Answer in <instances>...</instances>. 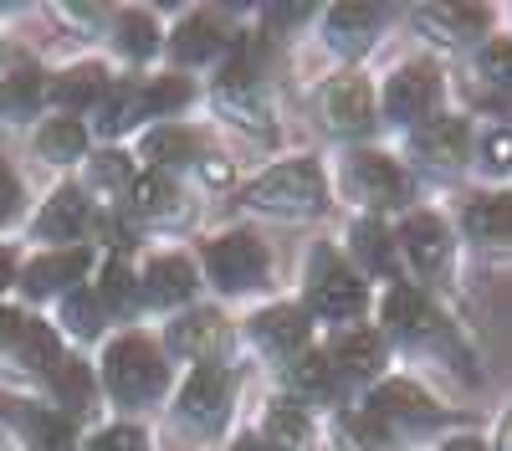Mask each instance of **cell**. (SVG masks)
<instances>
[{"label":"cell","mask_w":512,"mask_h":451,"mask_svg":"<svg viewBox=\"0 0 512 451\" xmlns=\"http://www.w3.org/2000/svg\"><path fill=\"white\" fill-rule=\"evenodd\" d=\"M195 293V267L185 257H154L144 267V303H185Z\"/></svg>","instance_id":"ffe728a7"},{"label":"cell","mask_w":512,"mask_h":451,"mask_svg":"<svg viewBox=\"0 0 512 451\" xmlns=\"http://www.w3.org/2000/svg\"><path fill=\"white\" fill-rule=\"evenodd\" d=\"M144 159H154L159 170H169V164H190V159H200V134L180 129V123H164V129H154L144 139Z\"/></svg>","instance_id":"4316f807"},{"label":"cell","mask_w":512,"mask_h":451,"mask_svg":"<svg viewBox=\"0 0 512 451\" xmlns=\"http://www.w3.org/2000/svg\"><path fill=\"white\" fill-rule=\"evenodd\" d=\"M205 267H210V277H216L226 293H246V287H256L267 277V246L241 236V231L216 236L205 246Z\"/></svg>","instance_id":"3957f363"},{"label":"cell","mask_w":512,"mask_h":451,"mask_svg":"<svg viewBox=\"0 0 512 451\" xmlns=\"http://www.w3.org/2000/svg\"><path fill=\"white\" fill-rule=\"evenodd\" d=\"M231 395H236L231 369L200 364L195 375L185 380V390H180V416H185L195 431H221V421L231 416Z\"/></svg>","instance_id":"277c9868"},{"label":"cell","mask_w":512,"mask_h":451,"mask_svg":"<svg viewBox=\"0 0 512 451\" xmlns=\"http://www.w3.org/2000/svg\"><path fill=\"white\" fill-rule=\"evenodd\" d=\"M169 344H175L185 359H216L226 349V323L221 313H185L180 323H169Z\"/></svg>","instance_id":"2e32d148"},{"label":"cell","mask_w":512,"mask_h":451,"mask_svg":"<svg viewBox=\"0 0 512 451\" xmlns=\"http://www.w3.org/2000/svg\"><path fill=\"white\" fill-rule=\"evenodd\" d=\"M6 349H11L26 369H41V375H52V369L62 364V344H57V334H52L47 323H36V318L21 323V334H16Z\"/></svg>","instance_id":"7402d4cb"},{"label":"cell","mask_w":512,"mask_h":451,"mask_svg":"<svg viewBox=\"0 0 512 451\" xmlns=\"http://www.w3.org/2000/svg\"><path fill=\"white\" fill-rule=\"evenodd\" d=\"M333 369L338 375H349V380H369L374 369L384 364V339L374 334V328H349V334H338L333 339Z\"/></svg>","instance_id":"e0dca14e"},{"label":"cell","mask_w":512,"mask_h":451,"mask_svg":"<svg viewBox=\"0 0 512 451\" xmlns=\"http://www.w3.org/2000/svg\"><path fill=\"white\" fill-rule=\"evenodd\" d=\"M354 246H359L364 267H374V272L390 267V231H384L379 221H359L354 226Z\"/></svg>","instance_id":"ab89813d"},{"label":"cell","mask_w":512,"mask_h":451,"mask_svg":"<svg viewBox=\"0 0 512 451\" xmlns=\"http://www.w3.org/2000/svg\"><path fill=\"white\" fill-rule=\"evenodd\" d=\"M477 67H482L487 82H497V88H512V41H492V47H482Z\"/></svg>","instance_id":"60d3db41"},{"label":"cell","mask_w":512,"mask_h":451,"mask_svg":"<svg viewBox=\"0 0 512 451\" xmlns=\"http://www.w3.org/2000/svg\"><path fill=\"white\" fill-rule=\"evenodd\" d=\"M466 144H472V134H466L461 118H425L415 129V154L431 164H461Z\"/></svg>","instance_id":"d6986e66"},{"label":"cell","mask_w":512,"mask_h":451,"mask_svg":"<svg viewBox=\"0 0 512 451\" xmlns=\"http://www.w3.org/2000/svg\"><path fill=\"white\" fill-rule=\"evenodd\" d=\"M98 113V134H123V129H134V118H139V88L134 82H108V93L93 103Z\"/></svg>","instance_id":"603a6c76"},{"label":"cell","mask_w":512,"mask_h":451,"mask_svg":"<svg viewBox=\"0 0 512 451\" xmlns=\"http://www.w3.org/2000/svg\"><path fill=\"white\" fill-rule=\"evenodd\" d=\"M41 108V77L36 72H16L6 88H0V113H11V118H26Z\"/></svg>","instance_id":"8d00e7d4"},{"label":"cell","mask_w":512,"mask_h":451,"mask_svg":"<svg viewBox=\"0 0 512 451\" xmlns=\"http://www.w3.org/2000/svg\"><path fill=\"white\" fill-rule=\"evenodd\" d=\"M226 47H231V36H226V26H221L216 11H195V16H185L180 31L169 36V52H175V62H210V57L226 52Z\"/></svg>","instance_id":"5bb4252c"},{"label":"cell","mask_w":512,"mask_h":451,"mask_svg":"<svg viewBox=\"0 0 512 451\" xmlns=\"http://www.w3.org/2000/svg\"><path fill=\"white\" fill-rule=\"evenodd\" d=\"M251 339L277 359H297L308 349V313L303 308H267L251 318Z\"/></svg>","instance_id":"8fae6325"},{"label":"cell","mask_w":512,"mask_h":451,"mask_svg":"<svg viewBox=\"0 0 512 451\" xmlns=\"http://www.w3.org/2000/svg\"><path fill=\"white\" fill-rule=\"evenodd\" d=\"M308 436H313L308 410L297 400H272V410H267V441L277 451H297V446H308Z\"/></svg>","instance_id":"cb8c5ba5"},{"label":"cell","mask_w":512,"mask_h":451,"mask_svg":"<svg viewBox=\"0 0 512 451\" xmlns=\"http://www.w3.org/2000/svg\"><path fill=\"white\" fill-rule=\"evenodd\" d=\"M349 190L369 205H400L410 195V180L395 159L384 154H354L349 159Z\"/></svg>","instance_id":"52a82bcc"},{"label":"cell","mask_w":512,"mask_h":451,"mask_svg":"<svg viewBox=\"0 0 512 451\" xmlns=\"http://www.w3.org/2000/svg\"><path fill=\"white\" fill-rule=\"evenodd\" d=\"M441 98V77L436 67H425V62H410L390 77V88H384V113L400 118V123H420L425 113L436 108Z\"/></svg>","instance_id":"8992f818"},{"label":"cell","mask_w":512,"mask_h":451,"mask_svg":"<svg viewBox=\"0 0 512 451\" xmlns=\"http://www.w3.org/2000/svg\"><path fill=\"white\" fill-rule=\"evenodd\" d=\"M466 231L477 241H512V200L507 195H482L466 205Z\"/></svg>","instance_id":"484cf974"},{"label":"cell","mask_w":512,"mask_h":451,"mask_svg":"<svg viewBox=\"0 0 512 451\" xmlns=\"http://www.w3.org/2000/svg\"><path fill=\"white\" fill-rule=\"evenodd\" d=\"M21 323H26L21 313H11V308H0V344H11V339L21 334Z\"/></svg>","instance_id":"f6af8a7d"},{"label":"cell","mask_w":512,"mask_h":451,"mask_svg":"<svg viewBox=\"0 0 512 451\" xmlns=\"http://www.w3.org/2000/svg\"><path fill=\"white\" fill-rule=\"evenodd\" d=\"M103 318H108V308L98 298V287H72L67 303H62V323H72V334L93 339L98 328H103Z\"/></svg>","instance_id":"f1b7e54d"},{"label":"cell","mask_w":512,"mask_h":451,"mask_svg":"<svg viewBox=\"0 0 512 451\" xmlns=\"http://www.w3.org/2000/svg\"><path fill=\"white\" fill-rule=\"evenodd\" d=\"M88 180H93L98 190H128V185H134V159L118 154V149H108V154H98V159H93Z\"/></svg>","instance_id":"f35d334b"},{"label":"cell","mask_w":512,"mask_h":451,"mask_svg":"<svg viewBox=\"0 0 512 451\" xmlns=\"http://www.w3.org/2000/svg\"><path fill=\"white\" fill-rule=\"evenodd\" d=\"M205 180H210V185H226L231 170H226V164H205Z\"/></svg>","instance_id":"c3c4849f"},{"label":"cell","mask_w":512,"mask_h":451,"mask_svg":"<svg viewBox=\"0 0 512 451\" xmlns=\"http://www.w3.org/2000/svg\"><path fill=\"white\" fill-rule=\"evenodd\" d=\"M487 21V11L482 6H446V11H420V26H436L441 31V41H456L461 31H472V26H482Z\"/></svg>","instance_id":"74e56055"},{"label":"cell","mask_w":512,"mask_h":451,"mask_svg":"<svg viewBox=\"0 0 512 451\" xmlns=\"http://www.w3.org/2000/svg\"><path fill=\"white\" fill-rule=\"evenodd\" d=\"M400 246H405V257L415 262V272H425V277H441L451 267V236H446L441 216H425V211L420 216H405Z\"/></svg>","instance_id":"ba28073f"},{"label":"cell","mask_w":512,"mask_h":451,"mask_svg":"<svg viewBox=\"0 0 512 451\" xmlns=\"http://www.w3.org/2000/svg\"><path fill=\"white\" fill-rule=\"evenodd\" d=\"M82 149H88V134H82L77 118H52L47 129L36 134V154L52 159V164H72V159H82Z\"/></svg>","instance_id":"83f0119b"},{"label":"cell","mask_w":512,"mask_h":451,"mask_svg":"<svg viewBox=\"0 0 512 451\" xmlns=\"http://www.w3.org/2000/svg\"><path fill=\"white\" fill-rule=\"evenodd\" d=\"M11 272H16V262H11V252H0V287L11 282Z\"/></svg>","instance_id":"681fc988"},{"label":"cell","mask_w":512,"mask_h":451,"mask_svg":"<svg viewBox=\"0 0 512 451\" xmlns=\"http://www.w3.org/2000/svg\"><path fill=\"white\" fill-rule=\"evenodd\" d=\"M384 323L395 328V334L405 339H425V334H436L441 328V313L431 308V298L415 293V287H390V298H384Z\"/></svg>","instance_id":"9a60e30c"},{"label":"cell","mask_w":512,"mask_h":451,"mask_svg":"<svg viewBox=\"0 0 512 451\" xmlns=\"http://www.w3.org/2000/svg\"><path fill=\"white\" fill-rule=\"evenodd\" d=\"M262 62H267V41L262 36H236L231 57H226V82L231 88H246L251 77H262Z\"/></svg>","instance_id":"e575fe53"},{"label":"cell","mask_w":512,"mask_h":451,"mask_svg":"<svg viewBox=\"0 0 512 451\" xmlns=\"http://www.w3.org/2000/svg\"><path fill=\"white\" fill-rule=\"evenodd\" d=\"M441 451H482V441H451V446H441Z\"/></svg>","instance_id":"f907efd6"},{"label":"cell","mask_w":512,"mask_h":451,"mask_svg":"<svg viewBox=\"0 0 512 451\" xmlns=\"http://www.w3.org/2000/svg\"><path fill=\"white\" fill-rule=\"evenodd\" d=\"M267 21H282V26H287V21H308V6H272Z\"/></svg>","instance_id":"bcb514c9"},{"label":"cell","mask_w":512,"mask_h":451,"mask_svg":"<svg viewBox=\"0 0 512 451\" xmlns=\"http://www.w3.org/2000/svg\"><path fill=\"white\" fill-rule=\"evenodd\" d=\"M88 221H93V211H88V200H82V190H57L47 200V211L36 216V236L41 241H72V236L88 231Z\"/></svg>","instance_id":"ac0fdd59"},{"label":"cell","mask_w":512,"mask_h":451,"mask_svg":"<svg viewBox=\"0 0 512 451\" xmlns=\"http://www.w3.org/2000/svg\"><path fill=\"white\" fill-rule=\"evenodd\" d=\"M231 451H277V446H272L267 436H241V441H236Z\"/></svg>","instance_id":"7dc6e473"},{"label":"cell","mask_w":512,"mask_h":451,"mask_svg":"<svg viewBox=\"0 0 512 451\" xmlns=\"http://www.w3.org/2000/svg\"><path fill=\"white\" fill-rule=\"evenodd\" d=\"M323 113H328L333 129L364 134L369 123H374V93H369V82H364V77H338V82H328Z\"/></svg>","instance_id":"4fadbf2b"},{"label":"cell","mask_w":512,"mask_h":451,"mask_svg":"<svg viewBox=\"0 0 512 451\" xmlns=\"http://www.w3.org/2000/svg\"><path fill=\"white\" fill-rule=\"evenodd\" d=\"M6 421L26 431V441L36 451H72L77 446V426L72 416H62V410L52 405H26V400H11L6 405Z\"/></svg>","instance_id":"9c48e42d"},{"label":"cell","mask_w":512,"mask_h":451,"mask_svg":"<svg viewBox=\"0 0 512 451\" xmlns=\"http://www.w3.org/2000/svg\"><path fill=\"white\" fill-rule=\"evenodd\" d=\"M88 451H149V436L139 426H108L88 441Z\"/></svg>","instance_id":"b9f144b4"},{"label":"cell","mask_w":512,"mask_h":451,"mask_svg":"<svg viewBox=\"0 0 512 451\" xmlns=\"http://www.w3.org/2000/svg\"><path fill=\"white\" fill-rule=\"evenodd\" d=\"M98 298H103V308H113V313H134V308L144 303V287H139V277L128 272L123 262H108V272H103V282H98Z\"/></svg>","instance_id":"1f68e13d"},{"label":"cell","mask_w":512,"mask_h":451,"mask_svg":"<svg viewBox=\"0 0 512 451\" xmlns=\"http://www.w3.org/2000/svg\"><path fill=\"white\" fill-rule=\"evenodd\" d=\"M103 93H108V72L98 62H82V67H72V72H62L52 82V103L57 108H93Z\"/></svg>","instance_id":"44dd1931"},{"label":"cell","mask_w":512,"mask_h":451,"mask_svg":"<svg viewBox=\"0 0 512 451\" xmlns=\"http://www.w3.org/2000/svg\"><path fill=\"white\" fill-rule=\"evenodd\" d=\"M502 451H512V421L502 426Z\"/></svg>","instance_id":"816d5d0a"},{"label":"cell","mask_w":512,"mask_h":451,"mask_svg":"<svg viewBox=\"0 0 512 451\" xmlns=\"http://www.w3.org/2000/svg\"><path fill=\"white\" fill-rule=\"evenodd\" d=\"M103 375H108V390L123 400V405H144V400H159L164 395V380L169 369L159 359V349L144 339V334H123L108 359H103Z\"/></svg>","instance_id":"7a4b0ae2"},{"label":"cell","mask_w":512,"mask_h":451,"mask_svg":"<svg viewBox=\"0 0 512 451\" xmlns=\"http://www.w3.org/2000/svg\"><path fill=\"white\" fill-rule=\"evenodd\" d=\"M52 390H57V405H67V410H82V405L93 400V375H88V364L62 354V364L52 369Z\"/></svg>","instance_id":"d6a6232c"},{"label":"cell","mask_w":512,"mask_h":451,"mask_svg":"<svg viewBox=\"0 0 512 451\" xmlns=\"http://www.w3.org/2000/svg\"><path fill=\"white\" fill-rule=\"evenodd\" d=\"M369 416H379L384 426H395V421H405V426H425V421H436V400L425 395L420 385H410V380H390V385H379L374 395H369Z\"/></svg>","instance_id":"7c38bea8"},{"label":"cell","mask_w":512,"mask_h":451,"mask_svg":"<svg viewBox=\"0 0 512 451\" xmlns=\"http://www.w3.org/2000/svg\"><path fill=\"white\" fill-rule=\"evenodd\" d=\"M246 205L256 211H272V216H313L328 205V190H323V170L313 159H297V164H277L267 170L256 185H246Z\"/></svg>","instance_id":"6da1fadb"},{"label":"cell","mask_w":512,"mask_h":451,"mask_svg":"<svg viewBox=\"0 0 512 451\" xmlns=\"http://www.w3.org/2000/svg\"><path fill=\"white\" fill-rule=\"evenodd\" d=\"M16 200H21V180L11 175V164L0 159V226L16 216Z\"/></svg>","instance_id":"ee69618b"},{"label":"cell","mask_w":512,"mask_h":451,"mask_svg":"<svg viewBox=\"0 0 512 451\" xmlns=\"http://www.w3.org/2000/svg\"><path fill=\"white\" fill-rule=\"evenodd\" d=\"M169 205H175V185H169L164 170L134 175V185H128V211H139V216H164Z\"/></svg>","instance_id":"4dcf8cb0"},{"label":"cell","mask_w":512,"mask_h":451,"mask_svg":"<svg viewBox=\"0 0 512 451\" xmlns=\"http://www.w3.org/2000/svg\"><path fill=\"white\" fill-rule=\"evenodd\" d=\"M374 26H379V6H333L328 11V36H333V47H344V52H359L374 36Z\"/></svg>","instance_id":"d4e9b609"},{"label":"cell","mask_w":512,"mask_h":451,"mask_svg":"<svg viewBox=\"0 0 512 451\" xmlns=\"http://www.w3.org/2000/svg\"><path fill=\"white\" fill-rule=\"evenodd\" d=\"M93 267V252L88 246H67V252H47V257H36L26 272H21V287L31 298H52L62 293V287L82 282V272Z\"/></svg>","instance_id":"30bf717a"},{"label":"cell","mask_w":512,"mask_h":451,"mask_svg":"<svg viewBox=\"0 0 512 451\" xmlns=\"http://www.w3.org/2000/svg\"><path fill=\"white\" fill-rule=\"evenodd\" d=\"M482 159H487V170L492 175H502V170H512V134H487L482 139Z\"/></svg>","instance_id":"7bdbcfd3"},{"label":"cell","mask_w":512,"mask_h":451,"mask_svg":"<svg viewBox=\"0 0 512 451\" xmlns=\"http://www.w3.org/2000/svg\"><path fill=\"white\" fill-rule=\"evenodd\" d=\"M118 47H123L128 57H149V52L159 47L154 16H149V11H123V16H118Z\"/></svg>","instance_id":"d590c367"},{"label":"cell","mask_w":512,"mask_h":451,"mask_svg":"<svg viewBox=\"0 0 512 451\" xmlns=\"http://www.w3.org/2000/svg\"><path fill=\"white\" fill-rule=\"evenodd\" d=\"M190 77H154L149 88H139V118H159V113H175L190 103Z\"/></svg>","instance_id":"f546056e"},{"label":"cell","mask_w":512,"mask_h":451,"mask_svg":"<svg viewBox=\"0 0 512 451\" xmlns=\"http://www.w3.org/2000/svg\"><path fill=\"white\" fill-rule=\"evenodd\" d=\"M287 380L303 390V395H333V380H338V369H333V359L328 354H297L292 359V369H287Z\"/></svg>","instance_id":"836d02e7"},{"label":"cell","mask_w":512,"mask_h":451,"mask_svg":"<svg viewBox=\"0 0 512 451\" xmlns=\"http://www.w3.org/2000/svg\"><path fill=\"white\" fill-rule=\"evenodd\" d=\"M308 298H313V313H323V318H359V313H364V303H369L364 282H359L344 262H338L333 252H318Z\"/></svg>","instance_id":"5b68a950"}]
</instances>
